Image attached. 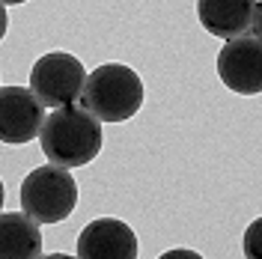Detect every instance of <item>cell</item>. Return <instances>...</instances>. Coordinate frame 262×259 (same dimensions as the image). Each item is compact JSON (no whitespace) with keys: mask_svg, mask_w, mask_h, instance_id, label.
<instances>
[{"mask_svg":"<svg viewBox=\"0 0 262 259\" xmlns=\"http://www.w3.org/2000/svg\"><path fill=\"white\" fill-rule=\"evenodd\" d=\"M78 206V182L66 167L42 164L21 182V211L39 227L66 221Z\"/></svg>","mask_w":262,"mask_h":259,"instance_id":"3957f363","label":"cell"},{"mask_svg":"<svg viewBox=\"0 0 262 259\" xmlns=\"http://www.w3.org/2000/svg\"><path fill=\"white\" fill-rule=\"evenodd\" d=\"M78 259H137V235L119 218H96L78 235Z\"/></svg>","mask_w":262,"mask_h":259,"instance_id":"52a82bcc","label":"cell"},{"mask_svg":"<svg viewBox=\"0 0 262 259\" xmlns=\"http://www.w3.org/2000/svg\"><path fill=\"white\" fill-rule=\"evenodd\" d=\"M143 81L140 75L122 63L98 66L86 75L81 90V107L98 122H125L143 107Z\"/></svg>","mask_w":262,"mask_h":259,"instance_id":"7a4b0ae2","label":"cell"},{"mask_svg":"<svg viewBox=\"0 0 262 259\" xmlns=\"http://www.w3.org/2000/svg\"><path fill=\"white\" fill-rule=\"evenodd\" d=\"M256 0H196V18L203 30L217 39H235L247 36L253 24Z\"/></svg>","mask_w":262,"mask_h":259,"instance_id":"ba28073f","label":"cell"},{"mask_svg":"<svg viewBox=\"0 0 262 259\" xmlns=\"http://www.w3.org/2000/svg\"><path fill=\"white\" fill-rule=\"evenodd\" d=\"M42 229L24 211H0V259H39Z\"/></svg>","mask_w":262,"mask_h":259,"instance_id":"9c48e42d","label":"cell"},{"mask_svg":"<svg viewBox=\"0 0 262 259\" xmlns=\"http://www.w3.org/2000/svg\"><path fill=\"white\" fill-rule=\"evenodd\" d=\"M253 36L262 42V0H256V9H253V24H250Z\"/></svg>","mask_w":262,"mask_h":259,"instance_id":"7c38bea8","label":"cell"},{"mask_svg":"<svg viewBox=\"0 0 262 259\" xmlns=\"http://www.w3.org/2000/svg\"><path fill=\"white\" fill-rule=\"evenodd\" d=\"M3 200H6V188H3V179H0V211H3Z\"/></svg>","mask_w":262,"mask_h":259,"instance_id":"9a60e30c","label":"cell"},{"mask_svg":"<svg viewBox=\"0 0 262 259\" xmlns=\"http://www.w3.org/2000/svg\"><path fill=\"white\" fill-rule=\"evenodd\" d=\"M217 75L238 96L262 93V42L256 36H235L217 54Z\"/></svg>","mask_w":262,"mask_h":259,"instance_id":"5b68a950","label":"cell"},{"mask_svg":"<svg viewBox=\"0 0 262 259\" xmlns=\"http://www.w3.org/2000/svg\"><path fill=\"white\" fill-rule=\"evenodd\" d=\"M42 152L57 167H83L101 152V122L83 107H57L45 116V125L39 131Z\"/></svg>","mask_w":262,"mask_h":259,"instance_id":"6da1fadb","label":"cell"},{"mask_svg":"<svg viewBox=\"0 0 262 259\" xmlns=\"http://www.w3.org/2000/svg\"><path fill=\"white\" fill-rule=\"evenodd\" d=\"M9 30V15H6V6L0 3V42H3V36Z\"/></svg>","mask_w":262,"mask_h":259,"instance_id":"4fadbf2b","label":"cell"},{"mask_svg":"<svg viewBox=\"0 0 262 259\" xmlns=\"http://www.w3.org/2000/svg\"><path fill=\"white\" fill-rule=\"evenodd\" d=\"M86 83V69L75 54L51 51L42 54L30 69V93L45 107H69L81 98V90Z\"/></svg>","mask_w":262,"mask_h":259,"instance_id":"277c9868","label":"cell"},{"mask_svg":"<svg viewBox=\"0 0 262 259\" xmlns=\"http://www.w3.org/2000/svg\"><path fill=\"white\" fill-rule=\"evenodd\" d=\"M39 259H78V256H69V253H48V256H39Z\"/></svg>","mask_w":262,"mask_h":259,"instance_id":"5bb4252c","label":"cell"},{"mask_svg":"<svg viewBox=\"0 0 262 259\" xmlns=\"http://www.w3.org/2000/svg\"><path fill=\"white\" fill-rule=\"evenodd\" d=\"M3 6H18V3H27V0H0Z\"/></svg>","mask_w":262,"mask_h":259,"instance_id":"2e32d148","label":"cell"},{"mask_svg":"<svg viewBox=\"0 0 262 259\" xmlns=\"http://www.w3.org/2000/svg\"><path fill=\"white\" fill-rule=\"evenodd\" d=\"M158 259H203L196 250H191V247H173V250H167V253H161Z\"/></svg>","mask_w":262,"mask_h":259,"instance_id":"8fae6325","label":"cell"},{"mask_svg":"<svg viewBox=\"0 0 262 259\" xmlns=\"http://www.w3.org/2000/svg\"><path fill=\"white\" fill-rule=\"evenodd\" d=\"M245 259H262V218L245 229Z\"/></svg>","mask_w":262,"mask_h":259,"instance_id":"30bf717a","label":"cell"},{"mask_svg":"<svg viewBox=\"0 0 262 259\" xmlns=\"http://www.w3.org/2000/svg\"><path fill=\"white\" fill-rule=\"evenodd\" d=\"M45 104L24 87H0V143L21 146L39 137Z\"/></svg>","mask_w":262,"mask_h":259,"instance_id":"8992f818","label":"cell"}]
</instances>
